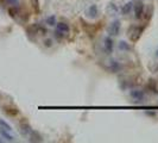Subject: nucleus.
Here are the masks:
<instances>
[{"label":"nucleus","instance_id":"1","mask_svg":"<svg viewBox=\"0 0 158 143\" xmlns=\"http://www.w3.org/2000/svg\"><path fill=\"white\" fill-rule=\"evenodd\" d=\"M144 26H137V25H132L130 29H128V37L132 42H137V41L140 38L143 31H144Z\"/></svg>","mask_w":158,"mask_h":143},{"label":"nucleus","instance_id":"2","mask_svg":"<svg viewBox=\"0 0 158 143\" xmlns=\"http://www.w3.org/2000/svg\"><path fill=\"white\" fill-rule=\"evenodd\" d=\"M119 31H120V20L115 19L113 23H111L110 28H108V33L110 36H118Z\"/></svg>","mask_w":158,"mask_h":143},{"label":"nucleus","instance_id":"3","mask_svg":"<svg viewBox=\"0 0 158 143\" xmlns=\"http://www.w3.org/2000/svg\"><path fill=\"white\" fill-rule=\"evenodd\" d=\"M133 8H135V18L137 19L142 18L143 13H144V4H143V1H137L135 5H133Z\"/></svg>","mask_w":158,"mask_h":143},{"label":"nucleus","instance_id":"4","mask_svg":"<svg viewBox=\"0 0 158 143\" xmlns=\"http://www.w3.org/2000/svg\"><path fill=\"white\" fill-rule=\"evenodd\" d=\"M130 95H131L135 100H137V102H143L144 98H145V93H144L143 91H140V89H132Z\"/></svg>","mask_w":158,"mask_h":143},{"label":"nucleus","instance_id":"5","mask_svg":"<svg viewBox=\"0 0 158 143\" xmlns=\"http://www.w3.org/2000/svg\"><path fill=\"white\" fill-rule=\"evenodd\" d=\"M56 29H57V31H60L61 33H63V35H67V33H69V31H70L69 25L67 23H64V22H60V23L56 24Z\"/></svg>","mask_w":158,"mask_h":143},{"label":"nucleus","instance_id":"6","mask_svg":"<svg viewBox=\"0 0 158 143\" xmlns=\"http://www.w3.org/2000/svg\"><path fill=\"white\" fill-rule=\"evenodd\" d=\"M113 47H114V43H113V40L111 38V36L105 37V50H106L107 54L113 53Z\"/></svg>","mask_w":158,"mask_h":143},{"label":"nucleus","instance_id":"7","mask_svg":"<svg viewBox=\"0 0 158 143\" xmlns=\"http://www.w3.org/2000/svg\"><path fill=\"white\" fill-rule=\"evenodd\" d=\"M20 131H22V134L23 135H30L32 131L31 127H30V124L27 123V122H25L23 120L22 123H20Z\"/></svg>","mask_w":158,"mask_h":143},{"label":"nucleus","instance_id":"8","mask_svg":"<svg viewBox=\"0 0 158 143\" xmlns=\"http://www.w3.org/2000/svg\"><path fill=\"white\" fill-rule=\"evenodd\" d=\"M133 8V2H126L123 7H121V15H128Z\"/></svg>","mask_w":158,"mask_h":143},{"label":"nucleus","instance_id":"9","mask_svg":"<svg viewBox=\"0 0 158 143\" xmlns=\"http://www.w3.org/2000/svg\"><path fill=\"white\" fill-rule=\"evenodd\" d=\"M0 135L2 136L4 138H6L7 141H15V137L11 134H8V130L4 129V128H0Z\"/></svg>","mask_w":158,"mask_h":143},{"label":"nucleus","instance_id":"10","mask_svg":"<svg viewBox=\"0 0 158 143\" xmlns=\"http://www.w3.org/2000/svg\"><path fill=\"white\" fill-rule=\"evenodd\" d=\"M119 49H120L121 51H130L131 47H130V44H128L127 42H125V41H120V42H119Z\"/></svg>","mask_w":158,"mask_h":143},{"label":"nucleus","instance_id":"11","mask_svg":"<svg viewBox=\"0 0 158 143\" xmlns=\"http://www.w3.org/2000/svg\"><path fill=\"white\" fill-rule=\"evenodd\" d=\"M88 15L90 17H93V18L98 16V7H96V5H92L90 7L88 8Z\"/></svg>","mask_w":158,"mask_h":143},{"label":"nucleus","instance_id":"12","mask_svg":"<svg viewBox=\"0 0 158 143\" xmlns=\"http://www.w3.org/2000/svg\"><path fill=\"white\" fill-rule=\"evenodd\" d=\"M110 68H111V71L113 73H117V72L120 69V66L117 61H111V64H110Z\"/></svg>","mask_w":158,"mask_h":143},{"label":"nucleus","instance_id":"13","mask_svg":"<svg viewBox=\"0 0 158 143\" xmlns=\"http://www.w3.org/2000/svg\"><path fill=\"white\" fill-rule=\"evenodd\" d=\"M47 24L49 25V26H54V25H56V17L55 16H50L47 18Z\"/></svg>","mask_w":158,"mask_h":143},{"label":"nucleus","instance_id":"14","mask_svg":"<svg viewBox=\"0 0 158 143\" xmlns=\"http://www.w3.org/2000/svg\"><path fill=\"white\" fill-rule=\"evenodd\" d=\"M148 87L150 88V89H152L155 93H158V89H157V87H156V82H155L153 80H150V81H149V84H148Z\"/></svg>","mask_w":158,"mask_h":143},{"label":"nucleus","instance_id":"15","mask_svg":"<svg viewBox=\"0 0 158 143\" xmlns=\"http://www.w3.org/2000/svg\"><path fill=\"white\" fill-rule=\"evenodd\" d=\"M0 128H4V129L8 130V131H11V130H12L11 125H10L8 123H6V122H5L4 119H0Z\"/></svg>","mask_w":158,"mask_h":143},{"label":"nucleus","instance_id":"16","mask_svg":"<svg viewBox=\"0 0 158 143\" xmlns=\"http://www.w3.org/2000/svg\"><path fill=\"white\" fill-rule=\"evenodd\" d=\"M43 43H44V47L50 48V47H52V43H54V41L51 40V38H47V40L44 41Z\"/></svg>","mask_w":158,"mask_h":143},{"label":"nucleus","instance_id":"17","mask_svg":"<svg viewBox=\"0 0 158 143\" xmlns=\"http://www.w3.org/2000/svg\"><path fill=\"white\" fill-rule=\"evenodd\" d=\"M6 1H7L10 5H15V6L18 5V0H6Z\"/></svg>","mask_w":158,"mask_h":143},{"label":"nucleus","instance_id":"18","mask_svg":"<svg viewBox=\"0 0 158 143\" xmlns=\"http://www.w3.org/2000/svg\"><path fill=\"white\" fill-rule=\"evenodd\" d=\"M33 7H36V10H38V0H31Z\"/></svg>","mask_w":158,"mask_h":143},{"label":"nucleus","instance_id":"19","mask_svg":"<svg viewBox=\"0 0 158 143\" xmlns=\"http://www.w3.org/2000/svg\"><path fill=\"white\" fill-rule=\"evenodd\" d=\"M157 56H158V50H157Z\"/></svg>","mask_w":158,"mask_h":143},{"label":"nucleus","instance_id":"20","mask_svg":"<svg viewBox=\"0 0 158 143\" xmlns=\"http://www.w3.org/2000/svg\"><path fill=\"white\" fill-rule=\"evenodd\" d=\"M0 142H1V140H0Z\"/></svg>","mask_w":158,"mask_h":143}]
</instances>
